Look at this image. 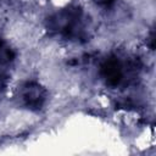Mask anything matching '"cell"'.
<instances>
[{
	"mask_svg": "<svg viewBox=\"0 0 156 156\" xmlns=\"http://www.w3.org/2000/svg\"><path fill=\"white\" fill-rule=\"evenodd\" d=\"M49 32L65 38H79L84 34L83 11L78 6H68L51 15L46 21Z\"/></svg>",
	"mask_w": 156,
	"mask_h": 156,
	"instance_id": "1",
	"label": "cell"
},
{
	"mask_svg": "<svg viewBox=\"0 0 156 156\" xmlns=\"http://www.w3.org/2000/svg\"><path fill=\"white\" fill-rule=\"evenodd\" d=\"M21 101L30 111H39L44 106L48 91L38 82H27L21 89Z\"/></svg>",
	"mask_w": 156,
	"mask_h": 156,
	"instance_id": "3",
	"label": "cell"
},
{
	"mask_svg": "<svg viewBox=\"0 0 156 156\" xmlns=\"http://www.w3.org/2000/svg\"><path fill=\"white\" fill-rule=\"evenodd\" d=\"M15 60V51L9 44L0 40V68L10 65Z\"/></svg>",
	"mask_w": 156,
	"mask_h": 156,
	"instance_id": "4",
	"label": "cell"
},
{
	"mask_svg": "<svg viewBox=\"0 0 156 156\" xmlns=\"http://www.w3.org/2000/svg\"><path fill=\"white\" fill-rule=\"evenodd\" d=\"M127 72V65L122 63L119 58L116 56L107 57L100 66V76L110 87L119 85L126 79Z\"/></svg>",
	"mask_w": 156,
	"mask_h": 156,
	"instance_id": "2",
	"label": "cell"
},
{
	"mask_svg": "<svg viewBox=\"0 0 156 156\" xmlns=\"http://www.w3.org/2000/svg\"><path fill=\"white\" fill-rule=\"evenodd\" d=\"M96 5H99V6H102V7H108V6H111L112 4H115V1L116 0H93Z\"/></svg>",
	"mask_w": 156,
	"mask_h": 156,
	"instance_id": "6",
	"label": "cell"
},
{
	"mask_svg": "<svg viewBox=\"0 0 156 156\" xmlns=\"http://www.w3.org/2000/svg\"><path fill=\"white\" fill-rule=\"evenodd\" d=\"M7 80H9L7 76H6L5 73L0 72V94L5 90V88H6V85H7Z\"/></svg>",
	"mask_w": 156,
	"mask_h": 156,
	"instance_id": "5",
	"label": "cell"
}]
</instances>
